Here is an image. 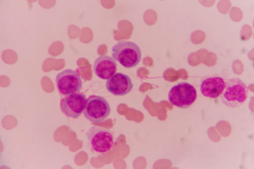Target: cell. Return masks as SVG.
I'll list each match as a JSON object with an SVG mask.
<instances>
[{"mask_svg":"<svg viewBox=\"0 0 254 169\" xmlns=\"http://www.w3.org/2000/svg\"><path fill=\"white\" fill-rule=\"evenodd\" d=\"M117 62L109 56H101L95 60L94 72L103 80H109L117 72Z\"/></svg>","mask_w":254,"mask_h":169,"instance_id":"obj_9","label":"cell"},{"mask_svg":"<svg viewBox=\"0 0 254 169\" xmlns=\"http://www.w3.org/2000/svg\"><path fill=\"white\" fill-rule=\"evenodd\" d=\"M196 99V89L187 82H181L176 84L169 91V103L181 109L190 108Z\"/></svg>","mask_w":254,"mask_h":169,"instance_id":"obj_3","label":"cell"},{"mask_svg":"<svg viewBox=\"0 0 254 169\" xmlns=\"http://www.w3.org/2000/svg\"><path fill=\"white\" fill-rule=\"evenodd\" d=\"M87 136L91 147L96 153L103 154L110 151L113 146V136L107 129L99 126H92Z\"/></svg>","mask_w":254,"mask_h":169,"instance_id":"obj_6","label":"cell"},{"mask_svg":"<svg viewBox=\"0 0 254 169\" xmlns=\"http://www.w3.org/2000/svg\"><path fill=\"white\" fill-rule=\"evenodd\" d=\"M111 111L110 104L104 98L91 96L87 99L83 114L92 123H100L109 117Z\"/></svg>","mask_w":254,"mask_h":169,"instance_id":"obj_4","label":"cell"},{"mask_svg":"<svg viewBox=\"0 0 254 169\" xmlns=\"http://www.w3.org/2000/svg\"><path fill=\"white\" fill-rule=\"evenodd\" d=\"M57 88L63 96L78 93L82 88L81 77L73 70L65 69L59 72L56 78Z\"/></svg>","mask_w":254,"mask_h":169,"instance_id":"obj_5","label":"cell"},{"mask_svg":"<svg viewBox=\"0 0 254 169\" xmlns=\"http://www.w3.org/2000/svg\"><path fill=\"white\" fill-rule=\"evenodd\" d=\"M87 100L84 94H71L62 100L61 109L64 114L67 117L78 118L85 109Z\"/></svg>","mask_w":254,"mask_h":169,"instance_id":"obj_7","label":"cell"},{"mask_svg":"<svg viewBox=\"0 0 254 169\" xmlns=\"http://www.w3.org/2000/svg\"><path fill=\"white\" fill-rule=\"evenodd\" d=\"M225 88V80L222 77L206 78L201 83L200 92L202 96L216 99L221 96Z\"/></svg>","mask_w":254,"mask_h":169,"instance_id":"obj_10","label":"cell"},{"mask_svg":"<svg viewBox=\"0 0 254 169\" xmlns=\"http://www.w3.org/2000/svg\"><path fill=\"white\" fill-rule=\"evenodd\" d=\"M106 87L110 93L115 96H124L131 92L133 84L129 76L126 74L116 73L107 80Z\"/></svg>","mask_w":254,"mask_h":169,"instance_id":"obj_8","label":"cell"},{"mask_svg":"<svg viewBox=\"0 0 254 169\" xmlns=\"http://www.w3.org/2000/svg\"><path fill=\"white\" fill-rule=\"evenodd\" d=\"M221 102L226 107L237 108L246 103L249 90L244 82L238 78L225 80V88L221 94Z\"/></svg>","mask_w":254,"mask_h":169,"instance_id":"obj_1","label":"cell"},{"mask_svg":"<svg viewBox=\"0 0 254 169\" xmlns=\"http://www.w3.org/2000/svg\"><path fill=\"white\" fill-rule=\"evenodd\" d=\"M112 51L114 60L119 62L124 68H133L141 61V50L133 42L121 41L114 46Z\"/></svg>","mask_w":254,"mask_h":169,"instance_id":"obj_2","label":"cell"}]
</instances>
